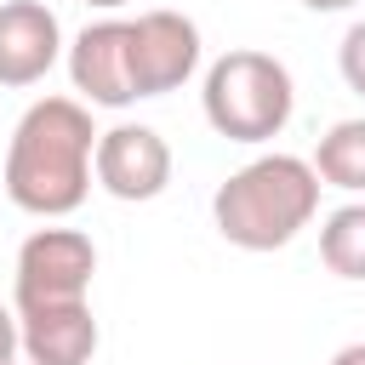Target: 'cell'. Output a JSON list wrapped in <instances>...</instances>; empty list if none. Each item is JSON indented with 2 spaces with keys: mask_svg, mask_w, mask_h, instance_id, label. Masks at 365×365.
I'll return each instance as SVG.
<instances>
[{
  "mask_svg": "<svg viewBox=\"0 0 365 365\" xmlns=\"http://www.w3.org/2000/svg\"><path fill=\"white\" fill-rule=\"evenodd\" d=\"M91 108L80 97H40L23 108L11 148H6V171L0 188L17 211L29 217H68L86 205L91 194Z\"/></svg>",
  "mask_w": 365,
  "mask_h": 365,
  "instance_id": "cell-1",
  "label": "cell"
},
{
  "mask_svg": "<svg viewBox=\"0 0 365 365\" xmlns=\"http://www.w3.org/2000/svg\"><path fill=\"white\" fill-rule=\"evenodd\" d=\"M319 177L297 154H257L211 194V222L240 251H279L291 245L319 211Z\"/></svg>",
  "mask_w": 365,
  "mask_h": 365,
  "instance_id": "cell-2",
  "label": "cell"
},
{
  "mask_svg": "<svg viewBox=\"0 0 365 365\" xmlns=\"http://www.w3.org/2000/svg\"><path fill=\"white\" fill-rule=\"evenodd\" d=\"M200 108H205V125L228 143H268L291 125V108H297V86H291V68L268 51H222L211 68H205V86H200Z\"/></svg>",
  "mask_w": 365,
  "mask_h": 365,
  "instance_id": "cell-3",
  "label": "cell"
},
{
  "mask_svg": "<svg viewBox=\"0 0 365 365\" xmlns=\"http://www.w3.org/2000/svg\"><path fill=\"white\" fill-rule=\"evenodd\" d=\"M97 274V245L80 228H34L17 245V279L11 297L17 308H46V302H86Z\"/></svg>",
  "mask_w": 365,
  "mask_h": 365,
  "instance_id": "cell-4",
  "label": "cell"
},
{
  "mask_svg": "<svg viewBox=\"0 0 365 365\" xmlns=\"http://www.w3.org/2000/svg\"><path fill=\"white\" fill-rule=\"evenodd\" d=\"M91 177L103 194L125 200V205H143V200H160L165 182H171V143L154 131V125H108L97 131V148H91Z\"/></svg>",
  "mask_w": 365,
  "mask_h": 365,
  "instance_id": "cell-5",
  "label": "cell"
},
{
  "mask_svg": "<svg viewBox=\"0 0 365 365\" xmlns=\"http://www.w3.org/2000/svg\"><path fill=\"white\" fill-rule=\"evenodd\" d=\"M131 91L137 97H165L177 86H188V74L200 68V29L182 11H143L131 23Z\"/></svg>",
  "mask_w": 365,
  "mask_h": 365,
  "instance_id": "cell-6",
  "label": "cell"
},
{
  "mask_svg": "<svg viewBox=\"0 0 365 365\" xmlns=\"http://www.w3.org/2000/svg\"><path fill=\"white\" fill-rule=\"evenodd\" d=\"M125 40H131L125 17H103V23H86L74 34V46H68V80H74V91L91 108H125V103H137Z\"/></svg>",
  "mask_w": 365,
  "mask_h": 365,
  "instance_id": "cell-7",
  "label": "cell"
},
{
  "mask_svg": "<svg viewBox=\"0 0 365 365\" xmlns=\"http://www.w3.org/2000/svg\"><path fill=\"white\" fill-rule=\"evenodd\" d=\"M63 57V23L46 0H0V86L23 91Z\"/></svg>",
  "mask_w": 365,
  "mask_h": 365,
  "instance_id": "cell-8",
  "label": "cell"
},
{
  "mask_svg": "<svg viewBox=\"0 0 365 365\" xmlns=\"http://www.w3.org/2000/svg\"><path fill=\"white\" fill-rule=\"evenodd\" d=\"M103 331L91 319V302H46L17 308V354L29 365H91Z\"/></svg>",
  "mask_w": 365,
  "mask_h": 365,
  "instance_id": "cell-9",
  "label": "cell"
},
{
  "mask_svg": "<svg viewBox=\"0 0 365 365\" xmlns=\"http://www.w3.org/2000/svg\"><path fill=\"white\" fill-rule=\"evenodd\" d=\"M314 177L342 188V194H365V120H336L319 148H314Z\"/></svg>",
  "mask_w": 365,
  "mask_h": 365,
  "instance_id": "cell-10",
  "label": "cell"
},
{
  "mask_svg": "<svg viewBox=\"0 0 365 365\" xmlns=\"http://www.w3.org/2000/svg\"><path fill=\"white\" fill-rule=\"evenodd\" d=\"M319 262L336 279H365V200H348L319 228Z\"/></svg>",
  "mask_w": 365,
  "mask_h": 365,
  "instance_id": "cell-11",
  "label": "cell"
},
{
  "mask_svg": "<svg viewBox=\"0 0 365 365\" xmlns=\"http://www.w3.org/2000/svg\"><path fill=\"white\" fill-rule=\"evenodd\" d=\"M336 68H342L348 91H359V97H365V17H359V23H348V34H342V46H336Z\"/></svg>",
  "mask_w": 365,
  "mask_h": 365,
  "instance_id": "cell-12",
  "label": "cell"
},
{
  "mask_svg": "<svg viewBox=\"0 0 365 365\" xmlns=\"http://www.w3.org/2000/svg\"><path fill=\"white\" fill-rule=\"evenodd\" d=\"M0 365H17V308L0 302Z\"/></svg>",
  "mask_w": 365,
  "mask_h": 365,
  "instance_id": "cell-13",
  "label": "cell"
},
{
  "mask_svg": "<svg viewBox=\"0 0 365 365\" xmlns=\"http://www.w3.org/2000/svg\"><path fill=\"white\" fill-rule=\"evenodd\" d=\"M331 365H365V342H348V348H336V354H331Z\"/></svg>",
  "mask_w": 365,
  "mask_h": 365,
  "instance_id": "cell-14",
  "label": "cell"
},
{
  "mask_svg": "<svg viewBox=\"0 0 365 365\" xmlns=\"http://www.w3.org/2000/svg\"><path fill=\"white\" fill-rule=\"evenodd\" d=\"M302 6H308V11H348L354 0H302Z\"/></svg>",
  "mask_w": 365,
  "mask_h": 365,
  "instance_id": "cell-15",
  "label": "cell"
},
{
  "mask_svg": "<svg viewBox=\"0 0 365 365\" xmlns=\"http://www.w3.org/2000/svg\"><path fill=\"white\" fill-rule=\"evenodd\" d=\"M86 6H103V11H120V6H131V0H86Z\"/></svg>",
  "mask_w": 365,
  "mask_h": 365,
  "instance_id": "cell-16",
  "label": "cell"
}]
</instances>
